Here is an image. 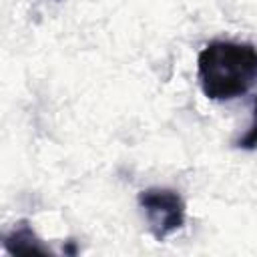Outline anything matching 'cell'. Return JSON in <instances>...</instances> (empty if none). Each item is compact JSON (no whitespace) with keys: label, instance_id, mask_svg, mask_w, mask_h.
I'll use <instances>...</instances> for the list:
<instances>
[{"label":"cell","instance_id":"6da1fadb","mask_svg":"<svg viewBox=\"0 0 257 257\" xmlns=\"http://www.w3.org/2000/svg\"><path fill=\"white\" fill-rule=\"evenodd\" d=\"M197 72L207 98H239L257 84V48L249 42L213 40L199 52Z\"/></svg>","mask_w":257,"mask_h":257},{"label":"cell","instance_id":"7a4b0ae2","mask_svg":"<svg viewBox=\"0 0 257 257\" xmlns=\"http://www.w3.org/2000/svg\"><path fill=\"white\" fill-rule=\"evenodd\" d=\"M139 207L145 213L149 231L157 241H165L171 233L185 225L187 205L175 189L149 187L139 193Z\"/></svg>","mask_w":257,"mask_h":257},{"label":"cell","instance_id":"3957f363","mask_svg":"<svg viewBox=\"0 0 257 257\" xmlns=\"http://www.w3.org/2000/svg\"><path fill=\"white\" fill-rule=\"evenodd\" d=\"M4 249L10 255L16 253H50V249L38 239L34 229L28 225V221H20L6 237H4Z\"/></svg>","mask_w":257,"mask_h":257},{"label":"cell","instance_id":"277c9868","mask_svg":"<svg viewBox=\"0 0 257 257\" xmlns=\"http://www.w3.org/2000/svg\"><path fill=\"white\" fill-rule=\"evenodd\" d=\"M235 147H237V149H243V151H253V149H257V96L253 98L251 124H249V128L235 141Z\"/></svg>","mask_w":257,"mask_h":257},{"label":"cell","instance_id":"5b68a950","mask_svg":"<svg viewBox=\"0 0 257 257\" xmlns=\"http://www.w3.org/2000/svg\"><path fill=\"white\" fill-rule=\"evenodd\" d=\"M54 2H62V0H54Z\"/></svg>","mask_w":257,"mask_h":257}]
</instances>
